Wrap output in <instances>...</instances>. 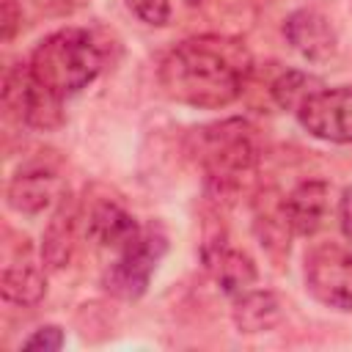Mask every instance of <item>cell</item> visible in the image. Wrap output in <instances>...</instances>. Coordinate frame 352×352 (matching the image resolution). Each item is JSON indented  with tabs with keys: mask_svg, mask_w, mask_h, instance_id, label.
<instances>
[{
	"mask_svg": "<svg viewBox=\"0 0 352 352\" xmlns=\"http://www.w3.org/2000/svg\"><path fill=\"white\" fill-rule=\"evenodd\" d=\"M250 63V52L239 38L192 36L162 58L160 88L179 104L220 110L242 96Z\"/></svg>",
	"mask_w": 352,
	"mask_h": 352,
	"instance_id": "1",
	"label": "cell"
},
{
	"mask_svg": "<svg viewBox=\"0 0 352 352\" xmlns=\"http://www.w3.org/2000/svg\"><path fill=\"white\" fill-rule=\"evenodd\" d=\"M198 160L204 165L206 190L217 201H234L256 176V140L242 118H228L198 129Z\"/></svg>",
	"mask_w": 352,
	"mask_h": 352,
	"instance_id": "2",
	"label": "cell"
},
{
	"mask_svg": "<svg viewBox=\"0 0 352 352\" xmlns=\"http://www.w3.org/2000/svg\"><path fill=\"white\" fill-rule=\"evenodd\" d=\"M28 69L50 94L69 99L96 80L102 69V52L88 30L63 28L36 44Z\"/></svg>",
	"mask_w": 352,
	"mask_h": 352,
	"instance_id": "3",
	"label": "cell"
},
{
	"mask_svg": "<svg viewBox=\"0 0 352 352\" xmlns=\"http://www.w3.org/2000/svg\"><path fill=\"white\" fill-rule=\"evenodd\" d=\"M165 250L168 239L160 228H140V234L118 250L116 261H110V267L102 275V286L118 300H138L148 289Z\"/></svg>",
	"mask_w": 352,
	"mask_h": 352,
	"instance_id": "4",
	"label": "cell"
},
{
	"mask_svg": "<svg viewBox=\"0 0 352 352\" xmlns=\"http://www.w3.org/2000/svg\"><path fill=\"white\" fill-rule=\"evenodd\" d=\"M3 107L11 118L33 129H55L63 124V99L50 94L28 69L16 63L3 77Z\"/></svg>",
	"mask_w": 352,
	"mask_h": 352,
	"instance_id": "5",
	"label": "cell"
},
{
	"mask_svg": "<svg viewBox=\"0 0 352 352\" xmlns=\"http://www.w3.org/2000/svg\"><path fill=\"white\" fill-rule=\"evenodd\" d=\"M305 289L333 311H352V250L336 242L316 245L305 256Z\"/></svg>",
	"mask_w": 352,
	"mask_h": 352,
	"instance_id": "6",
	"label": "cell"
},
{
	"mask_svg": "<svg viewBox=\"0 0 352 352\" xmlns=\"http://www.w3.org/2000/svg\"><path fill=\"white\" fill-rule=\"evenodd\" d=\"M294 113L308 135L327 143H352V85L319 88Z\"/></svg>",
	"mask_w": 352,
	"mask_h": 352,
	"instance_id": "7",
	"label": "cell"
},
{
	"mask_svg": "<svg viewBox=\"0 0 352 352\" xmlns=\"http://www.w3.org/2000/svg\"><path fill=\"white\" fill-rule=\"evenodd\" d=\"M283 36L294 52L311 63H322L336 52V30L316 8H297L283 22Z\"/></svg>",
	"mask_w": 352,
	"mask_h": 352,
	"instance_id": "8",
	"label": "cell"
},
{
	"mask_svg": "<svg viewBox=\"0 0 352 352\" xmlns=\"http://www.w3.org/2000/svg\"><path fill=\"white\" fill-rule=\"evenodd\" d=\"M58 192L60 182L50 165H28L11 176L6 187V204L19 214H38L55 204Z\"/></svg>",
	"mask_w": 352,
	"mask_h": 352,
	"instance_id": "9",
	"label": "cell"
},
{
	"mask_svg": "<svg viewBox=\"0 0 352 352\" xmlns=\"http://www.w3.org/2000/svg\"><path fill=\"white\" fill-rule=\"evenodd\" d=\"M330 212V184L324 179H305L283 198V214L292 234H316Z\"/></svg>",
	"mask_w": 352,
	"mask_h": 352,
	"instance_id": "10",
	"label": "cell"
},
{
	"mask_svg": "<svg viewBox=\"0 0 352 352\" xmlns=\"http://www.w3.org/2000/svg\"><path fill=\"white\" fill-rule=\"evenodd\" d=\"M77 223H80V209L72 195H60L52 217L44 226L41 234V261L47 270H63L69 267L74 248H77Z\"/></svg>",
	"mask_w": 352,
	"mask_h": 352,
	"instance_id": "11",
	"label": "cell"
},
{
	"mask_svg": "<svg viewBox=\"0 0 352 352\" xmlns=\"http://www.w3.org/2000/svg\"><path fill=\"white\" fill-rule=\"evenodd\" d=\"M204 264L228 297L242 294L258 278V270H256L253 258L245 250H236L226 242H206L204 245Z\"/></svg>",
	"mask_w": 352,
	"mask_h": 352,
	"instance_id": "12",
	"label": "cell"
},
{
	"mask_svg": "<svg viewBox=\"0 0 352 352\" xmlns=\"http://www.w3.org/2000/svg\"><path fill=\"white\" fill-rule=\"evenodd\" d=\"M85 234H88L94 242H99L102 248L121 250V248H126V245L140 234V226H138V220H135L118 201L102 198V201H96V204L88 209Z\"/></svg>",
	"mask_w": 352,
	"mask_h": 352,
	"instance_id": "13",
	"label": "cell"
},
{
	"mask_svg": "<svg viewBox=\"0 0 352 352\" xmlns=\"http://www.w3.org/2000/svg\"><path fill=\"white\" fill-rule=\"evenodd\" d=\"M41 264L28 250L22 253V258H14L11 264H6L3 278H0L3 300L11 305H22V308L41 302V297L47 294V272H44L47 267Z\"/></svg>",
	"mask_w": 352,
	"mask_h": 352,
	"instance_id": "14",
	"label": "cell"
},
{
	"mask_svg": "<svg viewBox=\"0 0 352 352\" xmlns=\"http://www.w3.org/2000/svg\"><path fill=\"white\" fill-rule=\"evenodd\" d=\"M231 319L239 333H267L283 319V305L270 289H245L234 297Z\"/></svg>",
	"mask_w": 352,
	"mask_h": 352,
	"instance_id": "15",
	"label": "cell"
},
{
	"mask_svg": "<svg viewBox=\"0 0 352 352\" xmlns=\"http://www.w3.org/2000/svg\"><path fill=\"white\" fill-rule=\"evenodd\" d=\"M314 85H316V80H314L311 74H305V72H300V69H289V72H283V74L272 82L270 94H272V99H275V104H278L280 110H297L314 91H319V88H314Z\"/></svg>",
	"mask_w": 352,
	"mask_h": 352,
	"instance_id": "16",
	"label": "cell"
},
{
	"mask_svg": "<svg viewBox=\"0 0 352 352\" xmlns=\"http://www.w3.org/2000/svg\"><path fill=\"white\" fill-rule=\"evenodd\" d=\"M126 6L140 22L151 28H162L170 19V0H126Z\"/></svg>",
	"mask_w": 352,
	"mask_h": 352,
	"instance_id": "17",
	"label": "cell"
},
{
	"mask_svg": "<svg viewBox=\"0 0 352 352\" xmlns=\"http://www.w3.org/2000/svg\"><path fill=\"white\" fill-rule=\"evenodd\" d=\"M63 346V330L55 327V324H47V327H38L33 330L25 341H22V349H41V352H55Z\"/></svg>",
	"mask_w": 352,
	"mask_h": 352,
	"instance_id": "18",
	"label": "cell"
},
{
	"mask_svg": "<svg viewBox=\"0 0 352 352\" xmlns=\"http://www.w3.org/2000/svg\"><path fill=\"white\" fill-rule=\"evenodd\" d=\"M22 28V8L16 0H0V30L3 41H11Z\"/></svg>",
	"mask_w": 352,
	"mask_h": 352,
	"instance_id": "19",
	"label": "cell"
},
{
	"mask_svg": "<svg viewBox=\"0 0 352 352\" xmlns=\"http://www.w3.org/2000/svg\"><path fill=\"white\" fill-rule=\"evenodd\" d=\"M30 3L47 16H66V14H74L77 8H82L88 0H30Z\"/></svg>",
	"mask_w": 352,
	"mask_h": 352,
	"instance_id": "20",
	"label": "cell"
},
{
	"mask_svg": "<svg viewBox=\"0 0 352 352\" xmlns=\"http://www.w3.org/2000/svg\"><path fill=\"white\" fill-rule=\"evenodd\" d=\"M338 226H341V234L352 242V184L341 190V198H338Z\"/></svg>",
	"mask_w": 352,
	"mask_h": 352,
	"instance_id": "21",
	"label": "cell"
},
{
	"mask_svg": "<svg viewBox=\"0 0 352 352\" xmlns=\"http://www.w3.org/2000/svg\"><path fill=\"white\" fill-rule=\"evenodd\" d=\"M187 3H190V6H195V3H201V0H187Z\"/></svg>",
	"mask_w": 352,
	"mask_h": 352,
	"instance_id": "22",
	"label": "cell"
}]
</instances>
